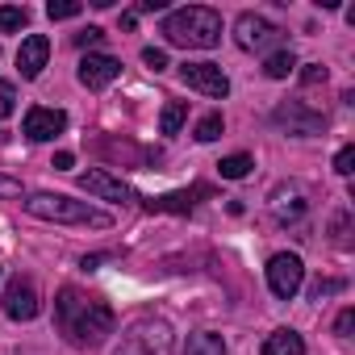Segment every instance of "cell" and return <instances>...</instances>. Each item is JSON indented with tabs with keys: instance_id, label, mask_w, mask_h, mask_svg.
<instances>
[{
	"instance_id": "cell-26",
	"label": "cell",
	"mask_w": 355,
	"mask_h": 355,
	"mask_svg": "<svg viewBox=\"0 0 355 355\" xmlns=\"http://www.w3.org/2000/svg\"><path fill=\"white\" fill-rule=\"evenodd\" d=\"M343 288H347L343 280H318V284L309 288V297H313V301H322V297H334V293H343Z\"/></svg>"
},
{
	"instance_id": "cell-34",
	"label": "cell",
	"mask_w": 355,
	"mask_h": 355,
	"mask_svg": "<svg viewBox=\"0 0 355 355\" xmlns=\"http://www.w3.org/2000/svg\"><path fill=\"white\" fill-rule=\"evenodd\" d=\"M105 259H109V255H84V259H80V268H84V272H96Z\"/></svg>"
},
{
	"instance_id": "cell-23",
	"label": "cell",
	"mask_w": 355,
	"mask_h": 355,
	"mask_svg": "<svg viewBox=\"0 0 355 355\" xmlns=\"http://www.w3.org/2000/svg\"><path fill=\"white\" fill-rule=\"evenodd\" d=\"M330 239H334L338 247H347V243H351V214H347V209H338V214H334V222H330Z\"/></svg>"
},
{
	"instance_id": "cell-20",
	"label": "cell",
	"mask_w": 355,
	"mask_h": 355,
	"mask_svg": "<svg viewBox=\"0 0 355 355\" xmlns=\"http://www.w3.org/2000/svg\"><path fill=\"white\" fill-rule=\"evenodd\" d=\"M251 167H255V163H251V155H226V159L218 163L222 180H243V175H247Z\"/></svg>"
},
{
	"instance_id": "cell-18",
	"label": "cell",
	"mask_w": 355,
	"mask_h": 355,
	"mask_svg": "<svg viewBox=\"0 0 355 355\" xmlns=\"http://www.w3.org/2000/svg\"><path fill=\"white\" fill-rule=\"evenodd\" d=\"M297 71V55L293 51H276V55H268V63H263V76L268 80H288Z\"/></svg>"
},
{
	"instance_id": "cell-29",
	"label": "cell",
	"mask_w": 355,
	"mask_h": 355,
	"mask_svg": "<svg viewBox=\"0 0 355 355\" xmlns=\"http://www.w3.org/2000/svg\"><path fill=\"white\" fill-rule=\"evenodd\" d=\"M101 38H105V30H101V26H88V30L76 34V46H96Z\"/></svg>"
},
{
	"instance_id": "cell-14",
	"label": "cell",
	"mask_w": 355,
	"mask_h": 355,
	"mask_svg": "<svg viewBox=\"0 0 355 355\" xmlns=\"http://www.w3.org/2000/svg\"><path fill=\"white\" fill-rule=\"evenodd\" d=\"M272 214H276V222L280 226H288V222H297L301 214H305V193L297 189V184H280L276 193H272Z\"/></svg>"
},
{
	"instance_id": "cell-21",
	"label": "cell",
	"mask_w": 355,
	"mask_h": 355,
	"mask_svg": "<svg viewBox=\"0 0 355 355\" xmlns=\"http://www.w3.org/2000/svg\"><path fill=\"white\" fill-rule=\"evenodd\" d=\"M222 130H226L222 113H205V117L197 121V138H201V142H218V138H222Z\"/></svg>"
},
{
	"instance_id": "cell-5",
	"label": "cell",
	"mask_w": 355,
	"mask_h": 355,
	"mask_svg": "<svg viewBox=\"0 0 355 355\" xmlns=\"http://www.w3.org/2000/svg\"><path fill=\"white\" fill-rule=\"evenodd\" d=\"M272 121H276L284 134H297V138H313V134L326 130V113L309 109L305 101H280V105L272 109Z\"/></svg>"
},
{
	"instance_id": "cell-25",
	"label": "cell",
	"mask_w": 355,
	"mask_h": 355,
	"mask_svg": "<svg viewBox=\"0 0 355 355\" xmlns=\"http://www.w3.org/2000/svg\"><path fill=\"white\" fill-rule=\"evenodd\" d=\"M334 171H338V175H351V171H355V146H343V150L334 155Z\"/></svg>"
},
{
	"instance_id": "cell-13",
	"label": "cell",
	"mask_w": 355,
	"mask_h": 355,
	"mask_svg": "<svg viewBox=\"0 0 355 355\" xmlns=\"http://www.w3.org/2000/svg\"><path fill=\"white\" fill-rule=\"evenodd\" d=\"M46 59H51V38L46 34H30L21 42V51H17V67H21L26 80H38L42 67H46Z\"/></svg>"
},
{
	"instance_id": "cell-12",
	"label": "cell",
	"mask_w": 355,
	"mask_h": 355,
	"mask_svg": "<svg viewBox=\"0 0 355 355\" xmlns=\"http://www.w3.org/2000/svg\"><path fill=\"white\" fill-rule=\"evenodd\" d=\"M80 189H84L88 197H101V201H134L130 184L113 180V175H109V171H101V167H92V171H84V175H80Z\"/></svg>"
},
{
	"instance_id": "cell-22",
	"label": "cell",
	"mask_w": 355,
	"mask_h": 355,
	"mask_svg": "<svg viewBox=\"0 0 355 355\" xmlns=\"http://www.w3.org/2000/svg\"><path fill=\"white\" fill-rule=\"evenodd\" d=\"M80 0H51V5H46V17L51 21H71V17H80Z\"/></svg>"
},
{
	"instance_id": "cell-15",
	"label": "cell",
	"mask_w": 355,
	"mask_h": 355,
	"mask_svg": "<svg viewBox=\"0 0 355 355\" xmlns=\"http://www.w3.org/2000/svg\"><path fill=\"white\" fill-rule=\"evenodd\" d=\"M263 355H305V338L297 330H272L263 338Z\"/></svg>"
},
{
	"instance_id": "cell-30",
	"label": "cell",
	"mask_w": 355,
	"mask_h": 355,
	"mask_svg": "<svg viewBox=\"0 0 355 355\" xmlns=\"http://www.w3.org/2000/svg\"><path fill=\"white\" fill-rule=\"evenodd\" d=\"M0 197H21V180H13V175H0Z\"/></svg>"
},
{
	"instance_id": "cell-17",
	"label": "cell",
	"mask_w": 355,
	"mask_h": 355,
	"mask_svg": "<svg viewBox=\"0 0 355 355\" xmlns=\"http://www.w3.org/2000/svg\"><path fill=\"white\" fill-rule=\"evenodd\" d=\"M184 355H226V343H222V334L201 330V334H193V338H189Z\"/></svg>"
},
{
	"instance_id": "cell-8",
	"label": "cell",
	"mask_w": 355,
	"mask_h": 355,
	"mask_svg": "<svg viewBox=\"0 0 355 355\" xmlns=\"http://www.w3.org/2000/svg\"><path fill=\"white\" fill-rule=\"evenodd\" d=\"M234 42H239V51H268V46L280 42V30H276L263 13H239V21H234Z\"/></svg>"
},
{
	"instance_id": "cell-4",
	"label": "cell",
	"mask_w": 355,
	"mask_h": 355,
	"mask_svg": "<svg viewBox=\"0 0 355 355\" xmlns=\"http://www.w3.org/2000/svg\"><path fill=\"white\" fill-rule=\"evenodd\" d=\"M175 351V330L167 318H155V313H142L134 318L125 330H121V343L113 355H171Z\"/></svg>"
},
{
	"instance_id": "cell-7",
	"label": "cell",
	"mask_w": 355,
	"mask_h": 355,
	"mask_svg": "<svg viewBox=\"0 0 355 355\" xmlns=\"http://www.w3.org/2000/svg\"><path fill=\"white\" fill-rule=\"evenodd\" d=\"M180 80L193 92L209 96V101H226L230 96V80H226V71L218 63H180Z\"/></svg>"
},
{
	"instance_id": "cell-3",
	"label": "cell",
	"mask_w": 355,
	"mask_h": 355,
	"mask_svg": "<svg viewBox=\"0 0 355 355\" xmlns=\"http://www.w3.org/2000/svg\"><path fill=\"white\" fill-rule=\"evenodd\" d=\"M26 214L30 218H42V222H59V226H96V230H109L113 218L92 209L88 201H76V197H63V193H30L26 201Z\"/></svg>"
},
{
	"instance_id": "cell-33",
	"label": "cell",
	"mask_w": 355,
	"mask_h": 355,
	"mask_svg": "<svg viewBox=\"0 0 355 355\" xmlns=\"http://www.w3.org/2000/svg\"><path fill=\"white\" fill-rule=\"evenodd\" d=\"M167 9V0H142L138 5V13H163Z\"/></svg>"
},
{
	"instance_id": "cell-10",
	"label": "cell",
	"mask_w": 355,
	"mask_h": 355,
	"mask_svg": "<svg viewBox=\"0 0 355 355\" xmlns=\"http://www.w3.org/2000/svg\"><path fill=\"white\" fill-rule=\"evenodd\" d=\"M5 313H9L13 322H30V318H38V288H34V280L13 276V280L5 284Z\"/></svg>"
},
{
	"instance_id": "cell-28",
	"label": "cell",
	"mask_w": 355,
	"mask_h": 355,
	"mask_svg": "<svg viewBox=\"0 0 355 355\" xmlns=\"http://www.w3.org/2000/svg\"><path fill=\"white\" fill-rule=\"evenodd\" d=\"M351 330H355V309H343L338 322H334V334L338 338H351Z\"/></svg>"
},
{
	"instance_id": "cell-27",
	"label": "cell",
	"mask_w": 355,
	"mask_h": 355,
	"mask_svg": "<svg viewBox=\"0 0 355 355\" xmlns=\"http://www.w3.org/2000/svg\"><path fill=\"white\" fill-rule=\"evenodd\" d=\"M142 63H146L150 71H163V67H167V51H159V46H146V51H142Z\"/></svg>"
},
{
	"instance_id": "cell-16",
	"label": "cell",
	"mask_w": 355,
	"mask_h": 355,
	"mask_svg": "<svg viewBox=\"0 0 355 355\" xmlns=\"http://www.w3.org/2000/svg\"><path fill=\"white\" fill-rule=\"evenodd\" d=\"M184 121H189V101H167L159 113V134H180Z\"/></svg>"
},
{
	"instance_id": "cell-6",
	"label": "cell",
	"mask_w": 355,
	"mask_h": 355,
	"mask_svg": "<svg viewBox=\"0 0 355 355\" xmlns=\"http://www.w3.org/2000/svg\"><path fill=\"white\" fill-rule=\"evenodd\" d=\"M301 284H305V263H301V255L280 251V255L268 259V288H272V297L293 301V297L301 293Z\"/></svg>"
},
{
	"instance_id": "cell-31",
	"label": "cell",
	"mask_w": 355,
	"mask_h": 355,
	"mask_svg": "<svg viewBox=\"0 0 355 355\" xmlns=\"http://www.w3.org/2000/svg\"><path fill=\"white\" fill-rule=\"evenodd\" d=\"M301 80H305V84H322V80H326V67H322V63H309V67L301 71Z\"/></svg>"
},
{
	"instance_id": "cell-1",
	"label": "cell",
	"mask_w": 355,
	"mask_h": 355,
	"mask_svg": "<svg viewBox=\"0 0 355 355\" xmlns=\"http://www.w3.org/2000/svg\"><path fill=\"white\" fill-rule=\"evenodd\" d=\"M55 322H59V330H63V338L71 347H101L113 334L117 313H113L109 301L88 297V293H80V288L67 284L59 293V301H55Z\"/></svg>"
},
{
	"instance_id": "cell-24",
	"label": "cell",
	"mask_w": 355,
	"mask_h": 355,
	"mask_svg": "<svg viewBox=\"0 0 355 355\" xmlns=\"http://www.w3.org/2000/svg\"><path fill=\"white\" fill-rule=\"evenodd\" d=\"M13 109H17V88L9 80H0V121L13 117Z\"/></svg>"
},
{
	"instance_id": "cell-11",
	"label": "cell",
	"mask_w": 355,
	"mask_h": 355,
	"mask_svg": "<svg viewBox=\"0 0 355 355\" xmlns=\"http://www.w3.org/2000/svg\"><path fill=\"white\" fill-rule=\"evenodd\" d=\"M76 76H80V84L92 88V92H96V88H109V84L121 76V59H113V55H88Z\"/></svg>"
},
{
	"instance_id": "cell-32",
	"label": "cell",
	"mask_w": 355,
	"mask_h": 355,
	"mask_svg": "<svg viewBox=\"0 0 355 355\" xmlns=\"http://www.w3.org/2000/svg\"><path fill=\"white\" fill-rule=\"evenodd\" d=\"M51 167H55V171H71V167H76V155H71V150H59Z\"/></svg>"
},
{
	"instance_id": "cell-2",
	"label": "cell",
	"mask_w": 355,
	"mask_h": 355,
	"mask_svg": "<svg viewBox=\"0 0 355 355\" xmlns=\"http://www.w3.org/2000/svg\"><path fill=\"white\" fill-rule=\"evenodd\" d=\"M163 38L171 46H189V51H214L222 42V13L205 5H189L163 17Z\"/></svg>"
},
{
	"instance_id": "cell-19",
	"label": "cell",
	"mask_w": 355,
	"mask_h": 355,
	"mask_svg": "<svg viewBox=\"0 0 355 355\" xmlns=\"http://www.w3.org/2000/svg\"><path fill=\"white\" fill-rule=\"evenodd\" d=\"M26 26H30V9H21V5H0V34L26 30Z\"/></svg>"
},
{
	"instance_id": "cell-9",
	"label": "cell",
	"mask_w": 355,
	"mask_h": 355,
	"mask_svg": "<svg viewBox=\"0 0 355 355\" xmlns=\"http://www.w3.org/2000/svg\"><path fill=\"white\" fill-rule=\"evenodd\" d=\"M21 130H26V138H30V142H51V138H59V134L67 130V113H63V109L34 105V109L26 113Z\"/></svg>"
}]
</instances>
